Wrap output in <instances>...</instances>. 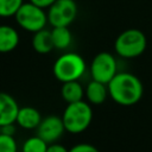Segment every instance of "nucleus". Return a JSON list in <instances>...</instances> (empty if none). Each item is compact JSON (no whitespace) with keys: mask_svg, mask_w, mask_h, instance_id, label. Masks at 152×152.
Segmentation results:
<instances>
[{"mask_svg":"<svg viewBox=\"0 0 152 152\" xmlns=\"http://www.w3.org/2000/svg\"><path fill=\"white\" fill-rule=\"evenodd\" d=\"M107 86L112 100L121 106L135 104L144 93L141 81L131 72H118Z\"/></svg>","mask_w":152,"mask_h":152,"instance_id":"1","label":"nucleus"},{"mask_svg":"<svg viewBox=\"0 0 152 152\" xmlns=\"http://www.w3.org/2000/svg\"><path fill=\"white\" fill-rule=\"evenodd\" d=\"M62 120L68 133L80 134L90 126L93 120V109L90 104L83 100L68 103L63 112Z\"/></svg>","mask_w":152,"mask_h":152,"instance_id":"2","label":"nucleus"},{"mask_svg":"<svg viewBox=\"0 0 152 152\" xmlns=\"http://www.w3.org/2000/svg\"><path fill=\"white\" fill-rule=\"evenodd\" d=\"M86 62L83 57L76 52H65L61 55L53 63V76L62 83L69 81H78L86 72Z\"/></svg>","mask_w":152,"mask_h":152,"instance_id":"3","label":"nucleus"},{"mask_svg":"<svg viewBox=\"0 0 152 152\" xmlns=\"http://www.w3.org/2000/svg\"><path fill=\"white\" fill-rule=\"evenodd\" d=\"M147 46V39L142 31L128 28L122 31L115 39L114 50L122 58H135L140 56Z\"/></svg>","mask_w":152,"mask_h":152,"instance_id":"4","label":"nucleus"},{"mask_svg":"<svg viewBox=\"0 0 152 152\" xmlns=\"http://www.w3.org/2000/svg\"><path fill=\"white\" fill-rule=\"evenodd\" d=\"M14 18L21 28L32 33L45 28V25L49 23L48 13H45L44 8L32 4L31 1L24 2Z\"/></svg>","mask_w":152,"mask_h":152,"instance_id":"5","label":"nucleus"},{"mask_svg":"<svg viewBox=\"0 0 152 152\" xmlns=\"http://www.w3.org/2000/svg\"><path fill=\"white\" fill-rule=\"evenodd\" d=\"M77 17V4L75 0H56L48 8V20L52 27L69 26Z\"/></svg>","mask_w":152,"mask_h":152,"instance_id":"6","label":"nucleus"},{"mask_svg":"<svg viewBox=\"0 0 152 152\" xmlns=\"http://www.w3.org/2000/svg\"><path fill=\"white\" fill-rule=\"evenodd\" d=\"M116 74L118 63L112 53L100 52L93 58L90 63V75L93 80L108 84Z\"/></svg>","mask_w":152,"mask_h":152,"instance_id":"7","label":"nucleus"},{"mask_svg":"<svg viewBox=\"0 0 152 152\" xmlns=\"http://www.w3.org/2000/svg\"><path fill=\"white\" fill-rule=\"evenodd\" d=\"M64 132L65 127L62 116L59 118L57 115H49L42 119L39 126L37 127V135H39L48 144H52L59 140Z\"/></svg>","mask_w":152,"mask_h":152,"instance_id":"8","label":"nucleus"},{"mask_svg":"<svg viewBox=\"0 0 152 152\" xmlns=\"http://www.w3.org/2000/svg\"><path fill=\"white\" fill-rule=\"evenodd\" d=\"M19 108L18 102L12 95L0 91V127L8 124H14Z\"/></svg>","mask_w":152,"mask_h":152,"instance_id":"9","label":"nucleus"},{"mask_svg":"<svg viewBox=\"0 0 152 152\" xmlns=\"http://www.w3.org/2000/svg\"><path fill=\"white\" fill-rule=\"evenodd\" d=\"M42 115L39 110L31 106L20 107L15 122L24 129H37L42 121Z\"/></svg>","mask_w":152,"mask_h":152,"instance_id":"10","label":"nucleus"},{"mask_svg":"<svg viewBox=\"0 0 152 152\" xmlns=\"http://www.w3.org/2000/svg\"><path fill=\"white\" fill-rule=\"evenodd\" d=\"M18 31L10 25H0V52L7 53L13 51L19 44Z\"/></svg>","mask_w":152,"mask_h":152,"instance_id":"11","label":"nucleus"},{"mask_svg":"<svg viewBox=\"0 0 152 152\" xmlns=\"http://www.w3.org/2000/svg\"><path fill=\"white\" fill-rule=\"evenodd\" d=\"M108 93V86L106 83L91 80L86 87V97L91 104H101L106 101Z\"/></svg>","mask_w":152,"mask_h":152,"instance_id":"12","label":"nucleus"},{"mask_svg":"<svg viewBox=\"0 0 152 152\" xmlns=\"http://www.w3.org/2000/svg\"><path fill=\"white\" fill-rule=\"evenodd\" d=\"M32 48L36 52H38L40 55L51 52L55 49L51 31L43 28V30L34 32L33 37H32Z\"/></svg>","mask_w":152,"mask_h":152,"instance_id":"13","label":"nucleus"},{"mask_svg":"<svg viewBox=\"0 0 152 152\" xmlns=\"http://www.w3.org/2000/svg\"><path fill=\"white\" fill-rule=\"evenodd\" d=\"M86 94L82 84L78 81H69L64 82L61 88V95L62 99L66 103H72L81 101L83 99V95Z\"/></svg>","mask_w":152,"mask_h":152,"instance_id":"14","label":"nucleus"},{"mask_svg":"<svg viewBox=\"0 0 152 152\" xmlns=\"http://www.w3.org/2000/svg\"><path fill=\"white\" fill-rule=\"evenodd\" d=\"M51 34H52L55 49H57V50H65L66 48L70 46V44L72 42V36L69 30V26L52 27Z\"/></svg>","mask_w":152,"mask_h":152,"instance_id":"15","label":"nucleus"},{"mask_svg":"<svg viewBox=\"0 0 152 152\" xmlns=\"http://www.w3.org/2000/svg\"><path fill=\"white\" fill-rule=\"evenodd\" d=\"M49 144L43 140L39 135L30 137L27 138L23 146H21V152H46Z\"/></svg>","mask_w":152,"mask_h":152,"instance_id":"16","label":"nucleus"},{"mask_svg":"<svg viewBox=\"0 0 152 152\" xmlns=\"http://www.w3.org/2000/svg\"><path fill=\"white\" fill-rule=\"evenodd\" d=\"M24 0H0V18L14 17Z\"/></svg>","mask_w":152,"mask_h":152,"instance_id":"17","label":"nucleus"},{"mask_svg":"<svg viewBox=\"0 0 152 152\" xmlns=\"http://www.w3.org/2000/svg\"><path fill=\"white\" fill-rule=\"evenodd\" d=\"M0 152H18V144L13 135L0 133Z\"/></svg>","mask_w":152,"mask_h":152,"instance_id":"18","label":"nucleus"},{"mask_svg":"<svg viewBox=\"0 0 152 152\" xmlns=\"http://www.w3.org/2000/svg\"><path fill=\"white\" fill-rule=\"evenodd\" d=\"M69 152H100V151L91 144L81 142V144H77V145L72 146L69 150Z\"/></svg>","mask_w":152,"mask_h":152,"instance_id":"19","label":"nucleus"},{"mask_svg":"<svg viewBox=\"0 0 152 152\" xmlns=\"http://www.w3.org/2000/svg\"><path fill=\"white\" fill-rule=\"evenodd\" d=\"M46 152H69V150L65 146H63L62 144L52 142V144H49Z\"/></svg>","mask_w":152,"mask_h":152,"instance_id":"20","label":"nucleus"},{"mask_svg":"<svg viewBox=\"0 0 152 152\" xmlns=\"http://www.w3.org/2000/svg\"><path fill=\"white\" fill-rule=\"evenodd\" d=\"M32 4H34V5H37V6H39V7H42V8H49L56 0H30Z\"/></svg>","mask_w":152,"mask_h":152,"instance_id":"21","label":"nucleus"},{"mask_svg":"<svg viewBox=\"0 0 152 152\" xmlns=\"http://www.w3.org/2000/svg\"><path fill=\"white\" fill-rule=\"evenodd\" d=\"M0 131L4 134L14 135V133H15V126H14V124H8V125H5V126L0 127Z\"/></svg>","mask_w":152,"mask_h":152,"instance_id":"22","label":"nucleus"},{"mask_svg":"<svg viewBox=\"0 0 152 152\" xmlns=\"http://www.w3.org/2000/svg\"><path fill=\"white\" fill-rule=\"evenodd\" d=\"M0 133H1V131H0Z\"/></svg>","mask_w":152,"mask_h":152,"instance_id":"23","label":"nucleus"}]
</instances>
